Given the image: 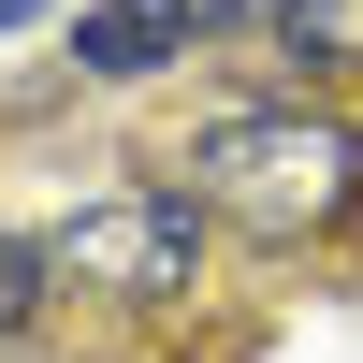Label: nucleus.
<instances>
[{
  "instance_id": "1",
  "label": "nucleus",
  "mask_w": 363,
  "mask_h": 363,
  "mask_svg": "<svg viewBox=\"0 0 363 363\" xmlns=\"http://www.w3.org/2000/svg\"><path fill=\"white\" fill-rule=\"evenodd\" d=\"M160 160L218 203L233 262H262V277H363V87L218 73L160 131Z\"/></svg>"
},
{
  "instance_id": "2",
  "label": "nucleus",
  "mask_w": 363,
  "mask_h": 363,
  "mask_svg": "<svg viewBox=\"0 0 363 363\" xmlns=\"http://www.w3.org/2000/svg\"><path fill=\"white\" fill-rule=\"evenodd\" d=\"M44 247H58V320H73L102 363H189V335L218 320V291H233L218 203H203L160 145L102 160L87 189H58Z\"/></svg>"
},
{
  "instance_id": "3",
  "label": "nucleus",
  "mask_w": 363,
  "mask_h": 363,
  "mask_svg": "<svg viewBox=\"0 0 363 363\" xmlns=\"http://www.w3.org/2000/svg\"><path fill=\"white\" fill-rule=\"evenodd\" d=\"M218 58H233V0H73L58 15V73L87 102H174Z\"/></svg>"
},
{
  "instance_id": "4",
  "label": "nucleus",
  "mask_w": 363,
  "mask_h": 363,
  "mask_svg": "<svg viewBox=\"0 0 363 363\" xmlns=\"http://www.w3.org/2000/svg\"><path fill=\"white\" fill-rule=\"evenodd\" d=\"M233 73L363 87V0H233Z\"/></svg>"
},
{
  "instance_id": "5",
  "label": "nucleus",
  "mask_w": 363,
  "mask_h": 363,
  "mask_svg": "<svg viewBox=\"0 0 363 363\" xmlns=\"http://www.w3.org/2000/svg\"><path fill=\"white\" fill-rule=\"evenodd\" d=\"M73 320H58V247H44V218H15L0 203V363H44Z\"/></svg>"
},
{
  "instance_id": "6",
  "label": "nucleus",
  "mask_w": 363,
  "mask_h": 363,
  "mask_svg": "<svg viewBox=\"0 0 363 363\" xmlns=\"http://www.w3.org/2000/svg\"><path fill=\"white\" fill-rule=\"evenodd\" d=\"M0 44H58V0H0Z\"/></svg>"
}]
</instances>
